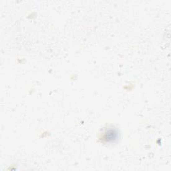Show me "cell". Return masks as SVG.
Segmentation results:
<instances>
[{
	"label": "cell",
	"instance_id": "obj_1",
	"mask_svg": "<svg viewBox=\"0 0 171 171\" xmlns=\"http://www.w3.org/2000/svg\"><path fill=\"white\" fill-rule=\"evenodd\" d=\"M117 138V133L115 130L110 129L106 133L104 138L108 142H113L114 140H116Z\"/></svg>",
	"mask_w": 171,
	"mask_h": 171
}]
</instances>
